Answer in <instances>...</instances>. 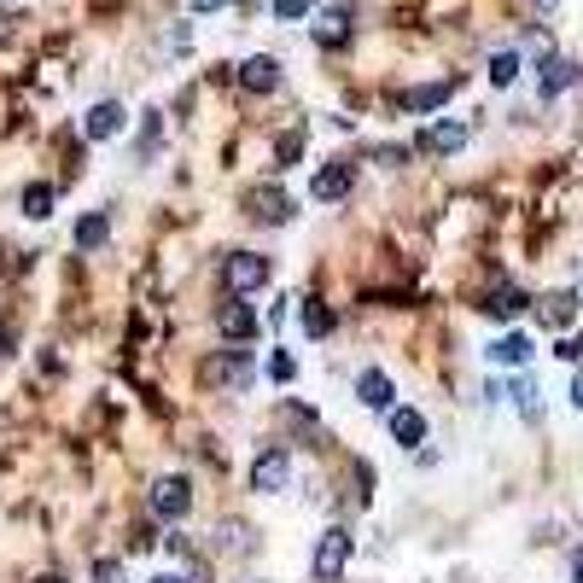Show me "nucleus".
I'll return each mask as SVG.
<instances>
[{
	"label": "nucleus",
	"instance_id": "obj_1",
	"mask_svg": "<svg viewBox=\"0 0 583 583\" xmlns=\"http://www.w3.org/2000/svg\"><path fill=\"white\" fill-rule=\"evenodd\" d=\"M252 373H257V357L245 344H227V350H216L211 362H199V385H234V391H245L252 385Z\"/></svg>",
	"mask_w": 583,
	"mask_h": 583
},
{
	"label": "nucleus",
	"instance_id": "obj_2",
	"mask_svg": "<svg viewBox=\"0 0 583 583\" xmlns=\"http://www.w3.org/2000/svg\"><path fill=\"white\" fill-rule=\"evenodd\" d=\"M245 216L252 222H263V227H286L292 216H298V199L286 193V187H275V181H263V187H245Z\"/></svg>",
	"mask_w": 583,
	"mask_h": 583
},
{
	"label": "nucleus",
	"instance_id": "obj_3",
	"mask_svg": "<svg viewBox=\"0 0 583 583\" xmlns=\"http://www.w3.org/2000/svg\"><path fill=\"white\" fill-rule=\"evenodd\" d=\"M350 566V531L344 526H327L321 543H316V560H309V577L316 583H339Z\"/></svg>",
	"mask_w": 583,
	"mask_h": 583
},
{
	"label": "nucleus",
	"instance_id": "obj_4",
	"mask_svg": "<svg viewBox=\"0 0 583 583\" xmlns=\"http://www.w3.org/2000/svg\"><path fill=\"white\" fill-rule=\"evenodd\" d=\"M286 485H292V449H286V444L257 449V462H252V490H257V496H280Z\"/></svg>",
	"mask_w": 583,
	"mask_h": 583
},
{
	"label": "nucleus",
	"instance_id": "obj_5",
	"mask_svg": "<svg viewBox=\"0 0 583 583\" xmlns=\"http://www.w3.org/2000/svg\"><path fill=\"white\" fill-rule=\"evenodd\" d=\"M146 508H152L158 519H187L193 513V485H187L181 473H163L152 490H146Z\"/></svg>",
	"mask_w": 583,
	"mask_h": 583
},
{
	"label": "nucleus",
	"instance_id": "obj_6",
	"mask_svg": "<svg viewBox=\"0 0 583 583\" xmlns=\"http://www.w3.org/2000/svg\"><path fill=\"white\" fill-rule=\"evenodd\" d=\"M240 88L245 94H275L280 82H286V71H280V59L275 53H252V59H240Z\"/></svg>",
	"mask_w": 583,
	"mask_h": 583
},
{
	"label": "nucleus",
	"instance_id": "obj_7",
	"mask_svg": "<svg viewBox=\"0 0 583 583\" xmlns=\"http://www.w3.org/2000/svg\"><path fill=\"white\" fill-rule=\"evenodd\" d=\"M227 286H234L240 298H245V292H263L268 286V257L263 252H234V257H227Z\"/></svg>",
	"mask_w": 583,
	"mask_h": 583
},
{
	"label": "nucleus",
	"instance_id": "obj_8",
	"mask_svg": "<svg viewBox=\"0 0 583 583\" xmlns=\"http://www.w3.org/2000/svg\"><path fill=\"white\" fill-rule=\"evenodd\" d=\"M350 187H357V170H350L344 158H332V163L316 170V187H309V193H316L321 204H339V199H350Z\"/></svg>",
	"mask_w": 583,
	"mask_h": 583
},
{
	"label": "nucleus",
	"instance_id": "obj_9",
	"mask_svg": "<svg viewBox=\"0 0 583 583\" xmlns=\"http://www.w3.org/2000/svg\"><path fill=\"white\" fill-rule=\"evenodd\" d=\"M467 123L462 117H444V123H432V129L421 135V152H432V158H449V152H462V146H467Z\"/></svg>",
	"mask_w": 583,
	"mask_h": 583
},
{
	"label": "nucleus",
	"instance_id": "obj_10",
	"mask_svg": "<svg viewBox=\"0 0 583 583\" xmlns=\"http://www.w3.org/2000/svg\"><path fill=\"white\" fill-rule=\"evenodd\" d=\"M216 327L227 332V339H240V344H245V339H257V309L245 304V298H234V304H222V309H216Z\"/></svg>",
	"mask_w": 583,
	"mask_h": 583
},
{
	"label": "nucleus",
	"instance_id": "obj_11",
	"mask_svg": "<svg viewBox=\"0 0 583 583\" xmlns=\"http://www.w3.org/2000/svg\"><path fill=\"white\" fill-rule=\"evenodd\" d=\"M82 135H88V140H117L123 135V106H117V99H99V106L82 117Z\"/></svg>",
	"mask_w": 583,
	"mask_h": 583
},
{
	"label": "nucleus",
	"instance_id": "obj_12",
	"mask_svg": "<svg viewBox=\"0 0 583 583\" xmlns=\"http://www.w3.org/2000/svg\"><path fill=\"white\" fill-rule=\"evenodd\" d=\"M357 398H362V409H398V385H391V373L368 368L357 380Z\"/></svg>",
	"mask_w": 583,
	"mask_h": 583
},
{
	"label": "nucleus",
	"instance_id": "obj_13",
	"mask_svg": "<svg viewBox=\"0 0 583 583\" xmlns=\"http://www.w3.org/2000/svg\"><path fill=\"white\" fill-rule=\"evenodd\" d=\"M531 350H537V344L526 339V332H502V339H496L485 357H490L496 368H526V362H531Z\"/></svg>",
	"mask_w": 583,
	"mask_h": 583
},
{
	"label": "nucleus",
	"instance_id": "obj_14",
	"mask_svg": "<svg viewBox=\"0 0 583 583\" xmlns=\"http://www.w3.org/2000/svg\"><path fill=\"white\" fill-rule=\"evenodd\" d=\"M449 94H455V76H444V82H421V88H409L398 106H403V112H437Z\"/></svg>",
	"mask_w": 583,
	"mask_h": 583
},
{
	"label": "nucleus",
	"instance_id": "obj_15",
	"mask_svg": "<svg viewBox=\"0 0 583 583\" xmlns=\"http://www.w3.org/2000/svg\"><path fill=\"white\" fill-rule=\"evenodd\" d=\"M391 437H398L403 449L426 444V414L421 409H391Z\"/></svg>",
	"mask_w": 583,
	"mask_h": 583
},
{
	"label": "nucleus",
	"instance_id": "obj_16",
	"mask_svg": "<svg viewBox=\"0 0 583 583\" xmlns=\"http://www.w3.org/2000/svg\"><path fill=\"white\" fill-rule=\"evenodd\" d=\"M316 41H321V47H344V41H350V12L344 7L316 12Z\"/></svg>",
	"mask_w": 583,
	"mask_h": 583
},
{
	"label": "nucleus",
	"instance_id": "obj_17",
	"mask_svg": "<svg viewBox=\"0 0 583 583\" xmlns=\"http://www.w3.org/2000/svg\"><path fill=\"white\" fill-rule=\"evenodd\" d=\"M106 240H112V216L106 211H88L76 222V252H99Z\"/></svg>",
	"mask_w": 583,
	"mask_h": 583
},
{
	"label": "nucleus",
	"instance_id": "obj_18",
	"mask_svg": "<svg viewBox=\"0 0 583 583\" xmlns=\"http://www.w3.org/2000/svg\"><path fill=\"white\" fill-rule=\"evenodd\" d=\"M572 82H577V65H572V59H543V82H537V88H543V99L566 94Z\"/></svg>",
	"mask_w": 583,
	"mask_h": 583
},
{
	"label": "nucleus",
	"instance_id": "obj_19",
	"mask_svg": "<svg viewBox=\"0 0 583 583\" xmlns=\"http://www.w3.org/2000/svg\"><path fill=\"white\" fill-rule=\"evenodd\" d=\"M526 304H531L526 292H513V286H496L490 298H485V316H496V321H513V316H519V309H526Z\"/></svg>",
	"mask_w": 583,
	"mask_h": 583
},
{
	"label": "nucleus",
	"instance_id": "obj_20",
	"mask_svg": "<svg viewBox=\"0 0 583 583\" xmlns=\"http://www.w3.org/2000/svg\"><path fill=\"white\" fill-rule=\"evenodd\" d=\"M18 204H24V216H53V204H59V193H53V181H30L24 187V199H18Z\"/></svg>",
	"mask_w": 583,
	"mask_h": 583
},
{
	"label": "nucleus",
	"instance_id": "obj_21",
	"mask_svg": "<svg viewBox=\"0 0 583 583\" xmlns=\"http://www.w3.org/2000/svg\"><path fill=\"white\" fill-rule=\"evenodd\" d=\"M513 403H519V414H526V421H543V391H537L531 373H519V380H513Z\"/></svg>",
	"mask_w": 583,
	"mask_h": 583
},
{
	"label": "nucleus",
	"instance_id": "obj_22",
	"mask_svg": "<svg viewBox=\"0 0 583 583\" xmlns=\"http://www.w3.org/2000/svg\"><path fill=\"white\" fill-rule=\"evenodd\" d=\"M572 316H577V292H549L543 298V321L549 327H572Z\"/></svg>",
	"mask_w": 583,
	"mask_h": 583
},
{
	"label": "nucleus",
	"instance_id": "obj_23",
	"mask_svg": "<svg viewBox=\"0 0 583 583\" xmlns=\"http://www.w3.org/2000/svg\"><path fill=\"white\" fill-rule=\"evenodd\" d=\"M304 332H309V339H327V332H332V309L321 298H304Z\"/></svg>",
	"mask_w": 583,
	"mask_h": 583
},
{
	"label": "nucleus",
	"instance_id": "obj_24",
	"mask_svg": "<svg viewBox=\"0 0 583 583\" xmlns=\"http://www.w3.org/2000/svg\"><path fill=\"white\" fill-rule=\"evenodd\" d=\"M513 76H519V53H496L490 59V82H496V88H508Z\"/></svg>",
	"mask_w": 583,
	"mask_h": 583
},
{
	"label": "nucleus",
	"instance_id": "obj_25",
	"mask_svg": "<svg viewBox=\"0 0 583 583\" xmlns=\"http://www.w3.org/2000/svg\"><path fill=\"white\" fill-rule=\"evenodd\" d=\"M268 380H280V385H292L298 380V362L286 357V350H275V357H268Z\"/></svg>",
	"mask_w": 583,
	"mask_h": 583
},
{
	"label": "nucleus",
	"instance_id": "obj_26",
	"mask_svg": "<svg viewBox=\"0 0 583 583\" xmlns=\"http://www.w3.org/2000/svg\"><path fill=\"white\" fill-rule=\"evenodd\" d=\"M158 135H163V129H158V112H146V123H140V158L158 152Z\"/></svg>",
	"mask_w": 583,
	"mask_h": 583
},
{
	"label": "nucleus",
	"instance_id": "obj_27",
	"mask_svg": "<svg viewBox=\"0 0 583 583\" xmlns=\"http://www.w3.org/2000/svg\"><path fill=\"white\" fill-rule=\"evenodd\" d=\"M268 12H275L280 24H286V18H309V0H275V7H268Z\"/></svg>",
	"mask_w": 583,
	"mask_h": 583
},
{
	"label": "nucleus",
	"instance_id": "obj_28",
	"mask_svg": "<svg viewBox=\"0 0 583 583\" xmlns=\"http://www.w3.org/2000/svg\"><path fill=\"white\" fill-rule=\"evenodd\" d=\"M94 583H123V566L117 560H94Z\"/></svg>",
	"mask_w": 583,
	"mask_h": 583
},
{
	"label": "nucleus",
	"instance_id": "obj_29",
	"mask_svg": "<svg viewBox=\"0 0 583 583\" xmlns=\"http://www.w3.org/2000/svg\"><path fill=\"white\" fill-rule=\"evenodd\" d=\"M554 357H560V362H583V339H560Z\"/></svg>",
	"mask_w": 583,
	"mask_h": 583
},
{
	"label": "nucleus",
	"instance_id": "obj_30",
	"mask_svg": "<svg viewBox=\"0 0 583 583\" xmlns=\"http://www.w3.org/2000/svg\"><path fill=\"white\" fill-rule=\"evenodd\" d=\"M227 0H193V12H222Z\"/></svg>",
	"mask_w": 583,
	"mask_h": 583
},
{
	"label": "nucleus",
	"instance_id": "obj_31",
	"mask_svg": "<svg viewBox=\"0 0 583 583\" xmlns=\"http://www.w3.org/2000/svg\"><path fill=\"white\" fill-rule=\"evenodd\" d=\"M7 344H12V327H7V321H0V357H7Z\"/></svg>",
	"mask_w": 583,
	"mask_h": 583
},
{
	"label": "nucleus",
	"instance_id": "obj_32",
	"mask_svg": "<svg viewBox=\"0 0 583 583\" xmlns=\"http://www.w3.org/2000/svg\"><path fill=\"white\" fill-rule=\"evenodd\" d=\"M572 403L583 409V373H577V380H572Z\"/></svg>",
	"mask_w": 583,
	"mask_h": 583
},
{
	"label": "nucleus",
	"instance_id": "obj_33",
	"mask_svg": "<svg viewBox=\"0 0 583 583\" xmlns=\"http://www.w3.org/2000/svg\"><path fill=\"white\" fill-rule=\"evenodd\" d=\"M531 7H537V12H554V7H560V0H531Z\"/></svg>",
	"mask_w": 583,
	"mask_h": 583
},
{
	"label": "nucleus",
	"instance_id": "obj_34",
	"mask_svg": "<svg viewBox=\"0 0 583 583\" xmlns=\"http://www.w3.org/2000/svg\"><path fill=\"white\" fill-rule=\"evenodd\" d=\"M152 583H187V577H176V572H158Z\"/></svg>",
	"mask_w": 583,
	"mask_h": 583
},
{
	"label": "nucleus",
	"instance_id": "obj_35",
	"mask_svg": "<svg viewBox=\"0 0 583 583\" xmlns=\"http://www.w3.org/2000/svg\"><path fill=\"white\" fill-rule=\"evenodd\" d=\"M35 583H65V577H59V572H41V577H35Z\"/></svg>",
	"mask_w": 583,
	"mask_h": 583
},
{
	"label": "nucleus",
	"instance_id": "obj_36",
	"mask_svg": "<svg viewBox=\"0 0 583 583\" xmlns=\"http://www.w3.org/2000/svg\"><path fill=\"white\" fill-rule=\"evenodd\" d=\"M572 583H583V566H577V577H572Z\"/></svg>",
	"mask_w": 583,
	"mask_h": 583
},
{
	"label": "nucleus",
	"instance_id": "obj_37",
	"mask_svg": "<svg viewBox=\"0 0 583 583\" xmlns=\"http://www.w3.org/2000/svg\"><path fill=\"white\" fill-rule=\"evenodd\" d=\"M257 583H263V577H257Z\"/></svg>",
	"mask_w": 583,
	"mask_h": 583
}]
</instances>
